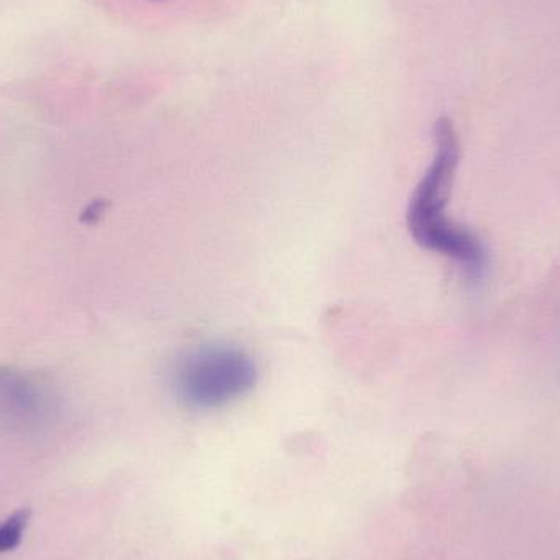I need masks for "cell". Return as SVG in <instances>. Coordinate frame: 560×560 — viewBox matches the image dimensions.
<instances>
[{"label": "cell", "mask_w": 560, "mask_h": 560, "mask_svg": "<svg viewBox=\"0 0 560 560\" xmlns=\"http://www.w3.org/2000/svg\"><path fill=\"white\" fill-rule=\"evenodd\" d=\"M58 397L48 382L15 365H0V424L15 431H39L58 413Z\"/></svg>", "instance_id": "obj_3"}, {"label": "cell", "mask_w": 560, "mask_h": 560, "mask_svg": "<svg viewBox=\"0 0 560 560\" xmlns=\"http://www.w3.org/2000/svg\"><path fill=\"white\" fill-rule=\"evenodd\" d=\"M30 510H19L0 523V552L13 551L19 548L30 523Z\"/></svg>", "instance_id": "obj_4"}, {"label": "cell", "mask_w": 560, "mask_h": 560, "mask_svg": "<svg viewBox=\"0 0 560 560\" xmlns=\"http://www.w3.org/2000/svg\"><path fill=\"white\" fill-rule=\"evenodd\" d=\"M433 135V160L408 202V232L421 248L451 259L467 278L479 280L489 262L486 246L476 233L454 222L446 212L459 167V137L447 117L436 121Z\"/></svg>", "instance_id": "obj_1"}, {"label": "cell", "mask_w": 560, "mask_h": 560, "mask_svg": "<svg viewBox=\"0 0 560 560\" xmlns=\"http://www.w3.org/2000/svg\"><path fill=\"white\" fill-rule=\"evenodd\" d=\"M255 359L238 346L210 342L184 352L171 372V387L187 408L226 407L255 388Z\"/></svg>", "instance_id": "obj_2"}]
</instances>
